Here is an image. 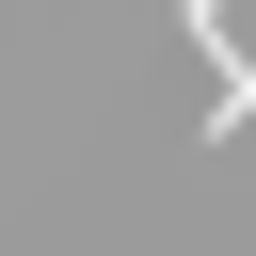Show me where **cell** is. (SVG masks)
I'll list each match as a JSON object with an SVG mask.
<instances>
[{
  "label": "cell",
  "instance_id": "1",
  "mask_svg": "<svg viewBox=\"0 0 256 256\" xmlns=\"http://www.w3.org/2000/svg\"><path fill=\"white\" fill-rule=\"evenodd\" d=\"M192 32L224 48V112H208V144H224V128L256 112V0H192Z\"/></svg>",
  "mask_w": 256,
  "mask_h": 256
}]
</instances>
